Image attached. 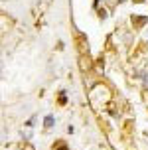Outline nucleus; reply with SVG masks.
Masks as SVG:
<instances>
[{
  "mask_svg": "<svg viewBox=\"0 0 148 150\" xmlns=\"http://www.w3.org/2000/svg\"><path fill=\"white\" fill-rule=\"evenodd\" d=\"M53 125V119L52 117H45V127H52Z\"/></svg>",
  "mask_w": 148,
  "mask_h": 150,
  "instance_id": "nucleus-1",
  "label": "nucleus"
}]
</instances>
